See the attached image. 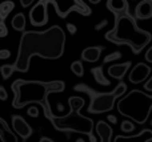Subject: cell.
<instances>
[{"mask_svg":"<svg viewBox=\"0 0 152 142\" xmlns=\"http://www.w3.org/2000/svg\"><path fill=\"white\" fill-rule=\"evenodd\" d=\"M66 48V33L59 25L47 31H27L21 35L18 57L13 64L15 71L26 73L29 69V61L35 55L47 60L60 58Z\"/></svg>","mask_w":152,"mask_h":142,"instance_id":"1","label":"cell"},{"mask_svg":"<svg viewBox=\"0 0 152 142\" xmlns=\"http://www.w3.org/2000/svg\"><path fill=\"white\" fill-rule=\"evenodd\" d=\"M66 89V84L63 81H37V80H16L12 84V90L15 97L12 101V106L15 109H21L29 104H39L43 108L44 117L51 120L53 114L51 113L50 97L52 93H60Z\"/></svg>","mask_w":152,"mask_h":142,"instance_id":"2","label":"cell"},{"mask_svg":"<svg viewBox=\"0 0 152 142\" xmlns=\"http://www.w3.org/2000/svg\"><path fill=\"white\" fill-rule=\"evenodd\" d=\"M108 41L118 45H129L134 53H139L152 40L151 32L140 29L136 21L128 13L115 15V27L105 33Z\"/></svg>","mask_w":152,"mask_h":142,"instance_id":"3","label":"cell"},{"mask_svg":"<svg viewBox=\"0 0 152 142\" xmlns=\"http://www.w3.org/2000/svg\"><path fill=\"white\" fill-rule=\"evenodd\" d=\"M86 101L81 97H69L68 98V105L69 112L64 116H53L51 120V124L53 125L58 132H75L81 133V134L88 136V138L92 142H96V138L94 136L95 124L94 120L89 117H86L81 114V109H83Z\"/></svg>","mask_w":152,"mask_h":142,"instance_id":"4","label":"cell"},{"mask_svg":"<svg viewBox=\"0 0 152 142\" xmlns=\"http://www.w3.org/2000/svg\"><path fill=\"white\" fill-rule=\"evenodd\" d=\"M118 112L139 125L145 124L152 112V96L139 89L131 90L118 101Z\"/></svg>","mask_w":152,"mask_h":142,"instance_id":"5","label":"cell"},{"mask_svg":"<svg viewBox=\"0 0 152 142\" xmlns=\"http://www.w3.org/2000/svg\"><path fill=\"white\" fill-rule=\"evenodd\" d=\"M127 92V85L126 84H119L112 92L108 93H100V94H95L91 98V104L88 106L89 113L95 114H102L108 113L115 108L118 100H120Z\"/></svg>","mask_w":152,"mask_h":142,"instance_id":"6","label":"cell"},{"mask_svg":"<svg viewBox=\"0 0 152 142\" xmlns=\"http://www.w3.org/2000/svg\"><path fill=\"white\" fill-rule=\"evenodd\" d=\"M51 4H53L56 13L60 17H67L69 12L76 11L77 13L83 16H89L91 15V9L89 7L81 0H66V1H59V0H50Z\"/></svg>","mask_w":152,"mask_h":142,"instance_id":"7","label":"cell"},{"mask_svg":"<svg viewBox=\"0 0 152 142\" xmlns=\"http://www.w3.org/2000/svg\"><path fill=\"white\" fill-rule=\"evenodd\" d=\"M50 1H37L29 12V21L35 27H42L48 23V11L47 5Z\"/></svg>","mask_w":152,"mask_h":142,"instance_id":"8","label":"cell"},{"mask_svg":"<svg viewBox=\"0 0 152 142\" xmlns=\"http://www.w3.org/2000/svg\"><path fill=\"white\" fill-rule=\"evenodd\" d=\"M151 74V68L144 63H139L131 69L129 72L128 80L132 82V84H139V82H143L144 80H147Z\"/></svg>","mask_w":152,"mask_h":142,"instance_id":"9","label":"cell"},{"mask_svg":"<svg viewBox=\"0 0 152 142\" xmlns=\"http://www.w3.org/2000/svg\"><path fill=\"white\" fill-rule=\"evenodd\" d=\"M12 129L18 136H20L23 140H27L28 137H31L34 130L28 125V122L23 118L21 116H13L12 117Z\"/></svg>","mask_w":152,"mask_h":142,"instance_id":"10","label":"cell"},{"mask_svg":"<svg viewBox=\"0 0 152 142\" xmlns=\"http://www.w3.org/2000/svg\"><path fill=\"white\" fill-rule=\"evenodd\" d=\"M112 142H152V130L144 129L139 134L134 136H116Z\"/></svg>","mask_w":152,"mask_h":142,"instance_id":"11","label":"cell"},{"mask_svg":"<svg viewBox=\"0 0 152 142\" xmlns=\"http://www.w3.org/2000/svg\"><path fill=\"white\" fill-rule=\"evenodd\" d=\"M96 133L99 136V142H111L112 137V128L105 121H99L96 125ZM76 142H84L83 140H77Z\"/></svg>","mask_w":152,"mask_h":142,"instance_id":"12","label":"cell"},{"mask_svg":"<svg viewBox=\"0 0 152 142\" xmlns=\"http://www.w3.org/2000/svg\"><path fill=\"white\" fill-rule=\"evenodd\" d=\"M135 15L140 20H145V19L152 17V0H143V1H140L136 5Z\"/></svg>","mask_w":152,"mask_h":142,"instance_id":"13","label":"cell"},{"mask_svg":"<svg viewBox=\"0 0 152 142\" xmlns=\"http://www.w3.org/2000/svg\"><path fill=\"white\" fill-rule=\"evenodd\" d=\"M103 47L102 45H95V47H88L86 49H83L81 52V58L87 63H96L100 58V55H102Z\"/></svg>","mask_w":152,"mask_h":142,"instance_id":"14","label":"cell"},{"mask_svg":"<svg viewBox=\"0 0 152 142\" xmlns=\"http://www.w3.org/2000/svg\"><path fill=\"white\" fill-rule=\"evenodd\" d=\"M131 66V63L127 61V63L123 64H113L108 68V76L112 77V79L116 80H121L124 77V74L128 72V68Z\"/></svg>","mask_w":152,"mask_h":142,"instance_id":"15","label":"cell"},{"mask_svg":"<svg viewBox=\"0 0 152 142\" xmlns=\"http://www.w3.org/2000/svg\"><path fill=\"white\" fill-rule=\"evenodd\" d=\"M0 140L1 142H18V137L13 132H11L4 118H0Z\"/></svg>","mask_w":152,"mask_h":142,"instance_id":"16","label":"cell"},{"mask_svg":"<svg viewBox=\"0 0 152 142\" xmlns=\"http://www.w3.org/2000/svg\"><path fill=\"white\" fill-rule=\"evenodd\" d=\"M91 73H92V76H94L95 81H96L97 84L103 85V86H108V85H110V80H107V77H105L104 71H103V66H96V68H92L91 69Z\"/></svg>","mask_w":152,"mask_h":142,"instance_id":"17","label":"cell"},{"mask_svg":"<svg viewBox=\"0 0 152 142\" xmlns=\"http://www.w3.org/2000/svg\"><path fill=\"white\" fill-rule=\"evenodd\" d=\"M127 5H128V3H127L126 0H108L107 1V7L110 8L115 15L124 12Z\"/></svg>","mask_w":152,"mask_h":142,"instance_id":"18","label":"cell"},{"mask_svg":"<svg viewBox=\"0 0 152 142\" xmlns=\"http://www.w3.org/2000/svg\"><path fill=\"white\" fill-rule=\"evenodd\" d=\"M26 23H27V20H26V17H24V15L21 12L16 13V15L12 17V21H11L12 28L15 29V31H19V32L24 31V28H26Z\"/></svg>","mask_w":152,"mask_h":142,"instance_id":"19","label":"cell"},{"mask_svg":"<svg viewBox=\"0 0 152 142\" xmlns=\"http://www.w3.org/2000/svg\"><path fill=\"white\" fill-rule=\"evenodd\" d=\"M15 8L13 1H4L0 4V15H1V20H4L7 17L8 13H11V11Z\"/></svg>","mask_w":152,"mask_h":142,"instance_id":"20","label":"cell"},{"mask_svg":"<svg viewBox=\"0 0 152 142\" xmlns=\"http://www.w3.org/2000/svg\"><path fill=\"white\" fill-rule=\"evenodd\" d=\"M71 71L75 76H77V77L83 76L84 74V66H83V64H81V61H74V63L71 64Z\"/></svg>","mask_w":152,"mask_h":142,"instance_id":"21","label":"cell"},{"mask_svg":"<svg viewBox=\"0 0 152 142\" xmlns=\"http://www.w3.org/2000/svg\"><path fill=\"white\" fill-rule=\"evenodd\" d=\"M0 71H1L3 80H7V79H10L11 74L13 73L15 68H13V65H3L1 68H0Z\"/></svg>","mask_w":152,"mask_h":142,"instance_id":"22","label":"cell"},{"mask_svg":"<svg viewBox=\"0 0 152 142\" xmlns=\"http://www.w3.org/2000/svg\"><path fill=\"white\" fill-rule=\"evenodd\" d=\"M135 130V126L131 121H123L121 122V132H127V133H131Z\"/></svg>","mask_w":152,"mask_h":142,"instance_id":"23","label":"cell"},{"mask_svg":"<svg viewBox=\"0 0 152 142\" xmlns=\"http://www.w3.org/2000/svg\"><path fill=\"white\" fill-rule=\"evenodd\" d=\"M119 57H120V53H119V52H115V53H112V55L107 56V57L104 58V63H108V61L116 60V58H119Z\"/></svg>","mask_w":152,"mask_h":142,"instance_id":"24","label":"cell"},{"mask_svg":"<svg viewBox=\"0 0 152 142\" xmlns=\"http://www.w3.org/2000/svg\"><path fill=\"white\" fill-rule=\"evenodd\" d=\"M28 116H31V117H34V118H36V117L39 116V110H37L36 108H34V106H32V108L28 109Z\"/></svg>","mask_w":152,"mask_h":142,"instance_id":"25","label":"cell"},{"mask_svg":"<svg viewBox=\"0 0 152 142\" xmlns=\"http://www.w3.org/2000/svg\"><path fill=\"white\" fill-rule=\"evenodd\" d=\"M0 28H1V33H0V37H5V36H7V28H5L4 20L0 21Z\"/></svg>","mask_w":152,"mask_h":142,"instance_id":"26","label":"cell"},{"mask_svg":"<svg viewBox=\"0 0 152 142\" xmlns=\"http://www.w3.org/2000/svg\"><path fill=\"white\" fill-rule=\"evenodd\" d=\"M0 100H1V101L7 100V92H5L4 86H0Z\"/></svg>","mask_w":152,"mask_h":142,"instance_id":"27","label":"cell"},{"mask_svg":"<svg viewBox=\"0 0 152 142\" xmlns=\"http://www.w3.org/2000/svg\"><path fill=\"white\" fill-rule=\"evenodd\" d=\"M144 89H145V90H148V92H152V76L150 77V79H148V81L145 82Z\"/></svg>","mask_w":152,"mask_h":142,"instance_id":"28","label":"cell"},{"mask_svg":"<svg viewBox=\"0 0 152 142\" xmlns=\"http://www.w3.org/2000/svg\"><path fill=\"white\" fill-rule=\"evenodd\" d=\"M11 56V53H10V50H7V49H3V50H0V58H8Z\"/></svg>","mask_w":152,"mask_h":142,"instance_id":"29","label":"cell"},{"mask_svg":"<svg viewBox=\"0 0 152 142\" xmlns=\"http://www.w3.org/2000/svg\"><path fill=\"white\" fill-rule=\"evenodd\" d=\"M145 60H147L148 63H152V47H150V49L145 53Z\"/></svg>","mask_w":152,"mask_h":142,"instance_id":"30","label":"cell"},{"mask_svg":"<svg viewBox=\"0 0 152 142\" xmlns=\"http://www.w3.org/2000/svg\"><path fill=\"white\" fill-rule=\"evenodd\" d=\"M67 28H68V31H69V33L71 35H75L76 33V31H77V29H76V27L74 25V24H67Z\"/></svg>","mask_w":152,"mask_h":142,"instance_id":"31","label":"cell"},{"mask_svg":"<svg viewBox=\"0 0 152 142\" xmlns=\"http://www.w3.org/2000/svg\"><path fill=\"white\" fill-rule=\"evenodd\" d=\"M20 3H21V5H23V7H29V5H31L34 1H32V0H21Z\"/></svg>","mask_w":152,"mask_h":142,"instance_id":"32","label":"cell"},{"mask_svg":"<svg viewBox=\"0 0 152 142\" xmlns=\"http://www.w3.org/2000/svg\"><path fill=\"white\" fill-rule=\"evenodd\" d=\"M39 142H53L52 140H50V138H42Z\"/></svg>","mask_w":152,"mask_h":142,"instance_id":"33","label":"cell"}]
</instances>
